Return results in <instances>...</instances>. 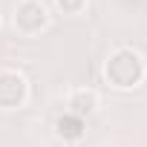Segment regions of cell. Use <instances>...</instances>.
Instances as JSON below:
<instances>
[{
	"mask_svg": "<svg viewBox=\"0 0 147 147\" xmlns=\"http://www.w3.org/2000/svg\"><path fill=\"white\" fill-rule=\"evenodd\" d=\"M29 101V81L18 69H0V110H18Z\"/></svg>",
	"mask_w": 147,
	"mask_h": 147,
	"instance_id": "3957f363",
	"label": "cell"
},
{
	"mask_svg": "<svg viewBox=\"0 0 147 147\" xmlns=\"http://www.w3.org/2000/svg\"><path fill=\"white\" fill-rule=\"evenodd\" d=\"M84 130H87L84 118L72 115V113H63V115L55 121V133H58L61 138H66V141H78V138L84 136Z\"/></svg>",
	"mask_w": 147,
	"mask_h": 147,
	"instance_id": "5b68a950",
	"label": "cell"
},
{
	"mask_svg": "<svg viewBox=\"0 0 147 147\" xmlns=\"http://www.w3.org/2000/svg\"><path fill=\"white\" fill-rule=\"evenodd\" d=\"M98 104H101V98H98L95 90H90V87H78V90H72L69 98H66V107H69L66 113L78 115V118H87V115H92V113L98 110Z\"/></svg>",
	"mask_w": 147,
	"mask_h": 147,
	"instance_id": "277c9868",
	"label": "cell"
},
{
	"mask_svg": "<svg viewBox=\"0 0 147 147\" xmlns=\"http://www.w3.org/2000/svg\"><path fill=\"white\" fill-rule=\"evenodd\" d=\"M61 15H81L87 9V0H55Z\"/></svg>",
	"mask_w": 147,
	"mask_h": 147,
	"instance_id": "8992f818",
	"label": "cell"
},
{
	"mask_svg": "<svg viewBox=\"0 0 147 147\" xmlns=\"http://www.w3.org/2000/svg\"><path fill=\"white\" fill-rule=\"evenodd\" d=\"M144 75H147V61L133 46H118L104 61V78L115 90H133L144 81Z\"/></svg>",
	"mask_w": 147,
	"mask_h": 147,
	"instance_id": "6da1fadb",
	"label": "cell"
},
{
	"mask_svg": "<svg viewBox=\"0 0 147 147\" xmlns=\"http://www.w3.org/2000/svg\"><path fill=\"white\" fill-rule=\"evenodd\" d=\"M15 29L20 35H38L49 26V9L40 0H20L15 6V18H12Z\"/></svg>",
	"mask_w": 147,
	"mask_h": 147,
	"instance_id": "7a4b0ae2",
	"label": "cell"
}]
</instances>
